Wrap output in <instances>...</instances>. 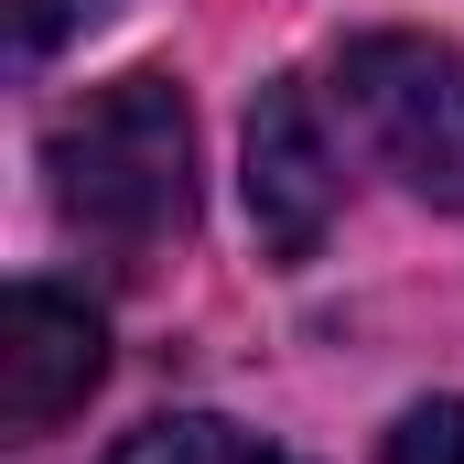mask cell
Here are the masks:
<instances>
[{
    "label": "cell",
    "mask_w": 464,
    "mask_h": 464,
    "mask_svg": "<svg viewBox=\"0 0 464 464\" xmlns=\"http://www.w3.org/2000/svg\"><path fill=\"white\" fill-rule=\"evenodd\" d=\"M44 173H54V217L87 248L151 259L195 217V119L162 76H119V87H98L54 119Z\"/></svg>",
    "instance_id": "1"
},
{
    "label": "cell",
    "mask_w": 464,
    "mask_h": 464,
    "mask_svg": "<svg viewBox=\"0 0 464 464\" xmlns=\"http://www.w3.org/2000/svg\"><path fill=\"white\" fill-rule=\"evenodd\" d=\"M356 140L400 173V195L464 217V54L432 33H356L335 65Z\"/></svg>",
    "instance_id": "2"
},
{
    "label": "cell",
    "mask_w": 464,
    "mask_h": 464,
    "mask_svg": "<svg viewBox=\"0 0 464 464\" xmlns=\"http://www.w3.org/2000/svg\"><path fill=\"white\" fill-rule=\"evenodd\" d=\"M237 184H248V227H259V248L281 270H303L335 237V195L346 184H335V140H324L303 87H259L248 140H237Z\"/></svg>",
    "instance_id": "3"
},
{
    "label": "cell",
    "mask_w": 464,
    "mask_h": 464,
    "mask_svg": "<svg viewBox=\"0 0 464 464\" xmlns=\"http://www.w3.org/2000/svg\"><path fill=\"white\" fill-rule=\"evenodd\" d=\"M109 378V324L54 292V281H11L0 303V432H54L65 411H87V389Z\"/></svg>",
    "instance_id": "4"
},
{
    "label": "cell",
    "mask_w": 464,
    "mask_h": 464,
    "mask_svg": "<svg viewBox=\"0 0 464 464\" xmlns=\"http://www.w3.org/2000/svg\"><path fill=\"white\" fill-rule=\"evenodd\" d=\"M109 464H303V454H281L270 432H248L227 411H162V421H140Z\"/></svg>",
    "instance_id": "5"
},
{
    "label": "cell",
    "mask_w": 464,
    "mask_h": 464,
    "mask_svg": "<svg viewBox=\"0 0 464 464\" xmlns=\"http://www.w3.org/2000/svg\"><path fill=\"white\" fill-rule=\"evenodd\" d=\"M378 464H464V400H411Z\"/></svg>",
    "instance_id": "6"
},
{
    "label": "cell",
    "mask_w": 464,
    "mask_h": 464,
    "mask_svg": "<svg viewBox=\"0 0 464 464\" xmlns=\"http://www.w3.org/2000/svg\"><path fill=\"white\" fill-rule=\"evenodd\" d=\"M87 11H98V0H11V33H22V54H54Z\"/></svg>",
    "instance_id": "7"
}]
</instances>
